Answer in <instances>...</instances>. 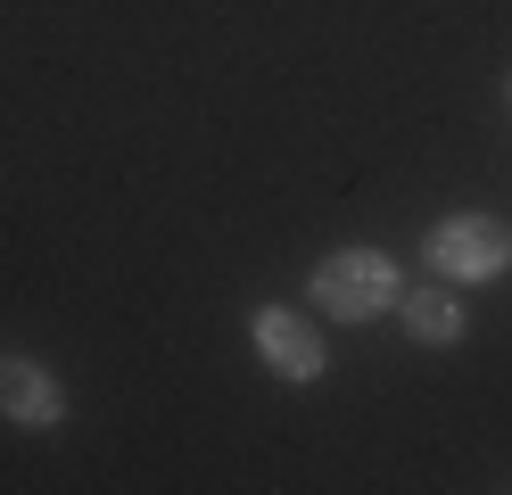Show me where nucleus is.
I'll use <instances>...</instances> for the list:
<instances>
[{
  "label": "nucleus",
  "instance_id": "nucleus-1",
  "mask_svg": "<svg viewBox=\"0 0 512 495\" xmlns=\"http://www.w3.org/2000/svg\"><path fill=\"white\" fill-rule=\"evenodd\" d=\"M306 289H314V306H323L331 322H380V314H397L405 273H397L389 248H331L323 264H314Z\"/></svg>",
  "mask_w": 512,
  "mask_h": 495
},
{
  "label": "nucleus",
  "instance_id": "nucleus-2",
  "mask_svg": "<svg viewBox=\"0 0 512 495\" xmlns=\"http://www.w3.org/2000/svg\"><path fill=\"white\" fill-rule=\"evenodd\" d=\"M422 256H430V273H438V281L479 289V281H504V273H512V231H504V215H479V207H463V215L430 223Z\"/></svg>",
  "mask_w": 512,
  "mask_h": 495
},
{
  "label": "nucleus",
  "instance_id": "nucleus-3",
  "mask_svg": "<svg viewBox=\"0 0 512 495\" xmlns=\"http://www.w3.org/2000/svg\"><path fill=\"white\" fill-rule=\"evenodd\" d=\"M248 347H256V363H265L273 380H290V388H306V380L331 372L323 330H314L298 306H256V314H248Z\"/></svg>",
  "mask_w": 512,
  "mask_h": 495
},
{
  "label": "nucleus",
  "instance_id": "nucleus-4",
  "mask_svg": "<svg viewBox=\"0 0 512 495\" xmlns=\"http://www.w3.org/2000/svg\"><path fill=\"white\" fill-rule=\"evenodd\" d=\"M0 413L17 429H58L67 421V388H58V372H42L34 355H0Z\"/></svg>",
  "mask_w": 512,
  "mask_h": 495
},
{
  "label": "nucleus",
  "instance_id": "nucleus-5",
  "mask_svg": "<svg viewBox=\"0 0 512 495\" xmlns=\"http://www.w3.org/2000/svg\"><path fill=\"white\" fill-rule=\"evenodd\" d=\"M397 322H405V339L413 347H463V330H471V314H463V289L455 281H422V289H405L397 297Z\"/></svg>",
  "mask_w": 512,
  "mask_h": 495
}]
</instances>
